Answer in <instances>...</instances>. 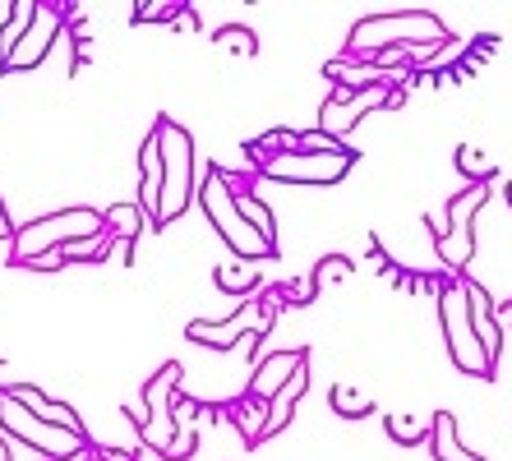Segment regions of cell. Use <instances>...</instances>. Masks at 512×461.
Listing matches in <instances>:
<instances>
[{"label":"cell","mask_w":512,"mask_h":461,"mask_svg":"<svg viewBox=\"0 0 512 461\" xmlns=\"http://www.w3.org/2000/svg\"><path fill=\"white\" fill-rule=\"evenodd\" d=\"M443 42L448 47V28L434 19L429 10H383V14H370V19H360L346 37V56L351 60H370L383 56V51L393 47H434Z\"/></svg>","instance_id":"1"},{"label":"cell","mask_w":512,"mask_h":461,"mask_svg":"<svg viewBox=\"0 0 512 461\" xmlns=\"http://www.w3.org/2000/svg\"><path fill=\"white\" fill-rule=\"evenodd\" d=\"M199 203H203V213H208V222H213V231L227 240V249L236 254V259H245V263L277 259V249L268 245L245 217H240L236 185H231V176L222 171V166H208V171L199 176Z\"/></svg>","instance_id":"2"},{"label":"cell","mask_w":512,"mask_h":461,"mask_svg":"<svg viewBox=\"0 0 512 461\" xmlns=\"http://www.w3.org/2000/svg\"><path fill=\"white\" fill-rule=\"evenodd\" d=\"M157 134H162V208H157V226H167L199 199V180H194L190 130L176 125L171 116H157Z\"/></svg>","instance_id":"3"},{"label":"cell","mask_w":512,"mask_h":461,"mask_svg":"<svg viewBox=\"0 0 512 461\" xmlns=\"http://www.w3.org/2000/svg\"><path fill=\"white\" fill-rule=\"evenodd\" d=\"M102 231H107V217L97 213V208H65V213L37 217V222L14 231V268H24V263L42 259V254H56L60 245L102 236Z\"/></svg>","instance_id":"4"},{"label":"cell","mask_w":512,"mask_h":461,"mask_svg":"<svg viewBox=\"0 0 512 461\" xmlns=\"http://www.w3.org/2000/svg\"><path fill=\"white\" fill-rule=\"evenodd\" d=\"M0 429L10 438H19V443H28L42 461H74V457H88V452H93V438L47 425L42 415H33L28 406L14 402L10 388H0Z\"/></svg>","instance_id":"5"},{"label":"cell","mask_w":512,"mask_h":461,"mask_svg":"<svg viewBox=\"0 0 512 461\" xmlns=\"http://www.w3.org/2000/svg\"><path fill=\"white\" fill-rule=\"evenodd\" d=\"M277 309H282V291H263V296H250V300H240L236 314H227V319H217V323H190L185 328V337L199 346H217V351H231V346H240L250 332H263L268 337V328H273L277 319Z\"/></svg>","instance_id":"6"},{"label":"cell","mask_w":512,"mask_h":461,"mask_svg":"<svg viewBox=\"0 0 512 461\" xmlns=\"http://www.w3.org/2000/svg\"><path fill=\"white\" fill-rule=\"evenodd\" d=\"M439 323H443V337H448V355H453V365L471 379H494V365H489L485 346H480L476 328H471V305H466V291L462 282H448L439 300Z\"/></svg>","instance_id":"7"},{"label":"cell","mask_w":512,"mask_h":461,"mask_svg":"<svg viewBox=\"0 0 512 461\" xmlns=\"http://www.w3.org/2000/svg\"><path fill=\"white\" fill-rule=\"evenodd\" d=\"M360 153H351V148H342V153H305V148H296V153H282V157H268V162L259 166L263 180H282V185H337V180H346V171L356 166Z\"/></svg>","instance_id":"8"},{"label":"cell","mask_w":512,"mask_h":461,"mask_svg":"<svg viewBox=\"0 0 512 461\" xmlns=\"http://www.w3.org/2000/svg\"><path fill=\"white\" fill-rule=\"evenodd\" d=\"M397 83V79H393ZM393 83H379V88H365V93H351V88H333L328 93V102L319 107V130L333 134L337 143H342V134H351L360 125V120L370 116V111H383L388 107V88Z\"/></svg>","instance_id":"9"},{"label":"cell","mask_w":512,"mask_h":461,"mask_svg":"<svg viewBox=\"0 0 512 461\" xmlns=\"http://www.w3.org/2000/svg\"><path fill=\"white\" fill-rule=\"evenodd\" d=\"M65 24H70V5H37L33 28H28L24 42L14 47L10 65H5V74H14V70H37V65L47 60V51L60 42Z\"/></svg>","instance_id":"10"},{"label":"cell","mask_w":512,"mask_h":461,"mask_svg":"<svg viewBox=\"0 0 512 461\" xmlns=\"http://www.w3.org/2000/svg\"><path fill=\"white\" fill-rule=\"evenodd\" d=\"M462 282V291H466V305H471V328H476V337H480V346H485V355H489V365L499 369V355H503V328H499V305L489 300V291L480 282H471V277H457Z\"/></svg>","instance_id":"11"},{"label":"cell","mask_w":512,"mask_h":461,"mask_svg":"<svg viewBox=\"0 0 512 461\" xmlns=\"http://www.w3.org/2000/svg\"><path fill=\"white\" fill-rule=\"evenodd\" d=\"M300 369H305V346H291V351H273V355H263L259 365H254L250 397H259V402H273L277 392H282L286 383L296 379Z\"/></svg>","instance_id":"12"},{"label":"cell","mask_w":512,"mask_h":461,"mask_svg":"<svg viewBox=\"0 0 512 461\" xmlns=\"http://www.w3.org/2000/svg\"><path fill=\"white\" fill-rule=\"evenodd\" d=\"M139 208L153 217L157 231V208H162V134H157V125L139 148Z\"/></svg>","instance_id":"13"},{"label":"cell","mask_w":512,"mask_h":461,"mask_svg":"<svg viewBox=\"0 0 512 461\" xmlns=\"http://www.w3.org/2000/svg\"><path fill=\"white\" fill-rule=\"evenodd\" d=\"M10 397L19 406H28L33 415H42L47 425H56V429H70V434H84L88 438V429H84V420L70 411V406H60V402H51L42 388H33V383H10Z\"/></svg>","instance_id":"14"},{"label":"cell","mask_w":512,"mask_h":461,"mask_svg":"<svg viewBox=\"0 0 512 461\" xmlns=\"http://www.w3.org/2000/svg\"><path fill=\"white\" fill-rule=\"evenodd\" d=\"M328 79L337 83V88H351V93H365V88H379V83H393V74H383L379 65H370V60H328Z\"/></svg>","instance_id":"15"},{"label":"cell","mask_w":512,"mask_h":461,"mask_svg":"<svg viewBox=\"0 0 512 461\" xmlns=\"http://www.w3.org/2000/svg\"><path fill=\"white\" fill-rule=\"evenodd\" d=\"M213 286L222 296H236V300H250L259 291V263H245V259H227L213 268Z\"/></svg>","instance_id":"16"},{"label":"cell","mask_w":512,"mask_h":461,"mask_svg":"<svg viewBox=\"0 0 512 461\" xmlns=\"http://www.w3.org/2000/svg\"><path fill=\"white\" fill-rule=\"evenodd\" d=\"M171 415H176V438H171L167 457L171 461H185V457H194V443H199V402H190V397H176Z\"/></svg>","instance_id":"17"},{"label":"cell","mask_w":512,"mask_h":461,"mask_svg":"<svg viewBox=\"0 0 512 461\" xmlns=\"http://www.w3.org/2000/svg\"><path fill=\"white\" fill-rule=\"evenodd\" d=\"M33 19H37V0H14L10 5V19L0 24V74H5V65H10L14 47L24 42V33L33 28Z\"/></svg>","instance_id":"18"},{"label":"cell","mask_w":512,"mask_h":461,"mask_svg":"<svg viewBox=\"0 0 512 461\" xmlns=\"http://www.w3.org/2000/svg\"><path fill=\"white\" fill-rule=\"evenodd\" d=\"M305 392H310V369H300L296 379L286 383V388L277 392L273 402H268V429H263V438H273L277 429H282L286 420H291V411H296V402L305 397Z\"/></svg>","instance_id":"19"},{"label":"cell","mask_w":512,"mask_h":461,"mask_svg":"<svg viewBox=\"0 0 512 461\" xmlns=\"http://www.w3.org/2000/svg\"><path fill=\"white\" fill-rule=\"evenodd\" d=\"M107 231L116 240H125V245H134V236H139V231H153V217L143 213L139 203H111L107 213Z\"/></svg>","instance_id":"20"},{"label":"cell","mask_w":512,"mask_h":461,"mask_svg":"<svg viewBox=\"0 0 512 461\" xmlns=\"http://www.w3.org/2000/svg\"><path fill=\"white\" fill-rule=\"evenodd\" d=\"M429 443H434V457L439 461H485L480 452H466L462 443H457V420L448 411L434 415V438H429Z\"/></svg>","instance_id":"21"},{"label":"cell","mask_w":512,"mask_h":461,"mask_svg":"<svg viewBox=\"0 0 512 461\" xmlns=\"http://www.w3.org/2000/svg\"><path fill=\"white\" fill-rule=\"evenodd\" d=\"M485 203H489V185H466L462 194H453V199H448V213H443V231H448V226H471Z\"/></svg>","instance_id":"22"},{"label":"cell","mask_w":512,"mask_h":461,"mask_svg":"<svg viewBox=\"0 0 512 461\" xmlns=\"http://www.w3.org/2000/svg\"><path fill=\"white\" fill-rule=\"evenodd\" d=\"M236 203H240V217H245V222H250L254 231H259V236L277 249V217H273V208H268L259 194H250V190H236Z\"/></svg>","instance_id":"23"},{"label":"cell","mask_w":512,"mask_h":461,"mask_svg":"<svg viewBox=\"0 0 512 461\" xmlns=\"http://www.w3.org/2000/svg\"><path fill=\"white\" fill-rule=\"evenodd\" d=\"M383 425H388V438L402 448H420L434 438V420H416V415H388Z\"/></svg>","instance_id":"24"},{"label":"cell","mask_w":512,"mask_h":461,"mask_svg":"<svg viewBox=\"0 0 512 461\" xmlns=\"http://www.w3.org/2000/svg\"><path fill=\"white\" fill-rule=\"evenodd\" d=\"M236 429L250 438V443H263V429H268V402H259V397L245 392V402L236 406Z\"/></svg>","instance_id":"25"},{"label":"cell","mask_w":512,"mask_h":461,"mask_svg":"<svg viewBox=\"0 0 512 461\" xmlns=\"http://www.w3.org/2000/svg\"><path fill=\"white\" fill-rule=\"evenodd\" d=\"M457 171H462L471 185H489V180H494V162H489L480 148H471V143L457 148Z\"/></svg>","instance_id":"26"},{"label":"cell","mask_w":512,"mask_h":461,"mask_svg":"<svg viewBox=\"0 0 512 461\" xmlns=\"http://www.w3.org/2000/svg\"><path fill=\"white\" fill-rule=\"evenodd\" d=\"M213 47L231 51V56H254V51H259V37H254L245 24H227L213 33Z\"/></svg>","instance_id":"27"},{"label":"cell","mask_w":512,"mask_h":461,"mask_svg":"<svg viewBox=\"0 0 512 461\" xmlns=\"http://www.w3.org/2000/svg\"><path fill=\"white\" fill-rule=\"evenodd\" d=\"M333 411L342 415V420H360V415L374 411V402L370 397H360L351 383H333Z\"/></svg>","instance_id":"28"},{"label":"cell","mask_w":512,"mask_h":461,"mask_svg":"<svg viewBox=\"0 0 512 461\" xmlns=\"http://www.w3.org/2000/svg\"><path fill=\"white\" fill-rule=\"evenodd\" d=\"M351 272H356V263L346 259V254H328V259H319L314 263V291H323V286H333V282H346V277H351Z\"/></svg>","instance_id":"29"},{"label":"cell","mask_w":512,"mask_h":461,"mask_svg":"<svg viewBox=\"0 0 512 461\" xmlns=\"http://www.w3.org/2000/svg\"><path fill=\"white\" fill-rule=\"evenodd\" d=\"M180 10H185V5H171V0H148V5H134V24H157V19L176 24Z\"/></svg>","instance_id":"30"},{"label":"cell","mask_w":512,"mask_h":461,"mask_svg":"<svg viewBox=\"0 0 512 461\" xmlns=\"http://www.w3.org/2000/svg\"><path fill=\"white\" fill-rule=\"evenodd\" d=\"M300 148L305 153H342L346 143H337L333 134H323V130H310V134H300Z\"/></svg>","instance_id":"31"},{"label":"cell","mask_w":512,"mask_h":461,"mask_svg":"<svg viewBox=\"0 0 512 461\" xmlns=\"http://www.w3.org/2000/svg\"><path fill=\"white\" fill-rule=\"evenodd\" d=\"M14 231H19V226L10 222V213H5V203H0V240H10V245H14Z\"/></svg>","instance_id":"32"},{"label":"cell","mask_w":512,"mask_h":461,"mask_svg":"<svg viewBox=\"0 0 512 461\" xmlns=\"http://www.w3.org/2000/svg\"><path fill=\"white\" fill-rule=\"evenodd\" d=\"M499 328H503V337L512 332V300H503V305H499Z\"/></svg>","instance_id":"33"},{"label":"cell","mask_w":512,"mask_h":461,"mask_svg":"<svg viewBox=\"0 0 512 461\" xmlns=\"http://www.w3.org/2000/svg\"><path fill=\"white\" fill-rule=\"evenodd\" d=\"M402 102H406V88H397V83H393V88H388V111H397Z\"/></svg>","instance_id":"34"},{"label":"cell","mask_w":512,"mask_h":461,"mask_svg":"<svg viewBox=\"0 0 512 461\" xmlns=\"http://www.w3.org/2000/svg\"><path fill=\"white\" fill-rule=\"evenodd\" d=\"M259 342H263V332H250V337L240 342V351H245V355H254V351H259Z\"/></svg>","instance_id":"35"},{"label":"cell","mask_w":512,"mask_h":461,"mask_svg":"<svg viewBox=\"0 0 512 461\" xmlns=\"http://www.w3.org/2000/svg\"><path fill=\"white\" fill-rule=\"evenodd\" d=\"M0 461H10V443L5 438H0Z\"/></svg>","instance_id":"36"},{"label":"cell","mask_w":512,"mask_h":461,"mask_svg":"<svg viewBox=\"0 0 512 461\" xmlns=\"http://www.w3.org/2000/svg\"><path fill=\"white\" fill-rule=\"evenodd\" d=\"M84 461H102V452H97V448H93V452H88V457H84Z\"/></svg>","instance_id":"37"},{"label":"cell","mask_w":512,"mask_h":461,"mask_svg":"<svg viewBox=\"0 0 512 461\" xmlns=\"http://www.w3.org/2000/svg\"><path fill=\"white\" fill-rule=\"evenodd\" d=\"M503 194H508V203H512V180H508V190H503Z\"/></svg>","instance_id":"38"}]
</instances>
